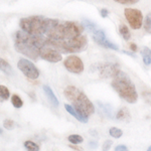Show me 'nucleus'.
Listing matches in <instances>:
<instances>
[{"instance_id": "f257e3e1", "label": "nucleus", "mask_w": 151, "mask_h": 151, "mask_svg": "<svg viewBox=\"0 0 151 151\" xmlns=\"http://www.w3.org/2000/svg\"><path fill=\"white\" fill-rule=\"evenodd\" d=\"M14 47L16 52L22 53L31 60H36L40 57V50L47 45V37L45 35H30L21 29L13 35Z\"/></svg>"}, {"instance_id": "f03ea898", "label": "nucleus", "mask_w": 151, "mask_h": 151, "mask_svg": "<svg viewBox=\"0 0 151 151\" xmlns=\"http://www.w3.org/2000/svg\"><path fill=\"white\" fill-rule=\"evenodd\" d=\"M85 27L83 24L76 21H64L60 19L50 18V24L45 32V36L55 40H69L81 35Z\"/></svg>"}, {"instance_id": "7ed1b4c3", "label": "nucleus", "mask_w": 151, "mask_h": 151, "mask_svg": "<svg viewBox=\"0 0 151 151\" xmlns=\"http://www.w3.org/2000/svg\"><path fill=\"white\" fill-rule=\"evenodd\" d=\"M112 87L122 99L129 104H135L138 100V94L135 85L125 73L119 72L112 81Z\"/></svg>"}, {"instance_id": "20e7f679", "label": "nucleus", "mask_w": 151, "mask_h": 151, "mask_svg": "<svg viewBox=\"0 0 151 151\" xmlns=\"http://www.w3.org/2000/svg\"><path fill=\"white\" fill-rule=\"evenodd\" d=\"M64 95L73 106L84 116L90 117L94 114V105L81 90L77 89L74 86H69L65 89Z\"/></svg>"}, {"instance_id": "39448f33", "label": "nucleus", "mask_w": 151, "mask_h": 151, "mask_svg": "<svg viewBox=\"0 0 151 151\" xmlns=\"http://www.w3.org/2000/svg\"><path fill=\"white\" fill-rule=\"evenodd\" d=\"M47 43L63 52H82L88 47V38L86 35H79L69 40H55L47 37Z\"/></svg>"}, {"instance_id": "423d86ee", "label": "nucleus", "mask_w": 151, "mask_h": 151, "mask_svg": "<svg viewBox=\"0 0 151 151\" xmlns=\"http://www.w3.org/2000/svg\"><path fill=\"white\" fill-rule=\"evenodd\" d=\"M50 18L45 16H29L21 18L19 21V26L22 30L30 35H45L50 24Z\"/></svg>"}, {"instance_id": "0eeeda50", "label": "nucleus", "mask_w": 151, "mask_h": 151, "mask_svg": "<svg viewBox=\"0 0 151 151\" xmlns=\"http://www.w3.org/2000/svg\"><path fill=\"white\" fill-rule=\"evenodd\" d=\"M124 15H125L127 21L133 29L141 28L143 23V15L140 10L132 8H126L124 10Z\"/></svg>"}, {"instance_id": "6e6552de", "label": "nucleus", "mask_w": 151, "mask_h": 151, "mask_svg": "<svg viewBox=\"0 0 151 151\" xmlns=\"http://www.w3.org/2000/svg\"><path fill=\"white\" fill-rule=\"evenodd\" d=\"M17 67L23 73V75L30 80H36L40 76V72L35 65L26 58H20L17 63Z\"/></svg>"}, {"instance_id": "1a4fd4ad", "label": "nucleus", "mask_w": 151, "mask_h": 151, "mask_svg": "<svg viewBox=\"0 0 151 151\" xmlns=\"http://www.w3.org/2000/svg\"><path fill=\"white\" fill-rule=\"evenodd\" d=\"M40 57L50 63H58L62 60V53H60V52H58L55 47L48 45L47 41V45L40 50Z\"/></svg>"}, {"instance_id": "9d476101", "label": "nucleus", "mask_w": 151, "mask_h": 151, "mask_svg": "<svg viewBox=\"0 0 151 151\" xmlns=\"http://www.w3.org/2000/svg\"><path fill=\"white\" fill-rule=\"evenodd\" d=\"M64 65L69 72L73 74H81L84 70V64L82 60L77 55H70L65 60Z\"/></svg>"}, {"instance_id": "9b49d317", "label": "nucleus", "mask_w": 151, "mask_h": 151, "mask_svg": "<svg viewBox=\"0 0 151 151\" xmlns=\"http://www.w3.org/2000/svg\"><path fill=\"white\" fill-rule=\"evenodd\" d=\"M93 38L95 40V42L97 45H101L105 48H109V50H119L118 45H116L115 43L111 42L109 40H107L106 35H105V31L102 29H97L96 32L93 33Z\"/></svg>"}, {"instance_id": "f8f14e48", "label": "nucleus", "mask_w": 151, "mask_h": 151, "mask_svg": "<svg viewBox=\"0 0 151 151\" xmlns=\"http://www.w3.org/2000/svg\"><path fill=\"white\" fill-rule=\"evenodd\" d=\"M97 69L99 70L101 78H114L120 72L119 65L116 64H112V63L101 64L99 67H97Z\"/></svg>"}, {"instance_id": "ddd939ff", "label": "nucleus", "mask_w": 151, "mask_h": 151, "mask_svg": "<svg viewBox=\"0 0 151 151\" xmlns=\"http://www.w3.org/2000/svg\"><path fill=\"white\" fill-rule=\"evenodd\" d=\"M65 109L67 110V112H69L73 117H75L77 120H79L80 122H82V123H87L88 122V118H89V117H86V116L83 115V114H81L74 106H70V105H69V104H65Z\"/></svg>"}, {"instance_id": "4468645a", "label": "nucleus", "mask_w": 151, "mask_h": 151, "mask_svg": "<svg viewBox=\"0 0 151 151\" xmlns=\"http://www.w3.org/2000/svg\"><path fill=\"white\" fill-rule=\"evenodd\" d=\"M116 119L119 121H123V122H129V121L131 120L130 112H129V110L127 108L123 107V108H121L120 110L117 112Z\"/></svg>"}, {"instance_id": "2eb2a0df", "label": "nucleus", "mask_w": 151, "mask_h": 151, "mask_svg": "<svg viewBox=\"0 0 151 151\" xmlns=\"http://www.w3.org/2000/svg\"><path fill=\"white\" fill-rule=\"evenodd\" d=\"M43 91H45V94L47 95L48 101L52 104V106L53 107H58V100L57 97H55V95L53 94L52 90L50 89L48 86H47V85H45V86H43Z\"/></svg>"}, {"instance_id": "dca6fc26", "label": "nucleus", "mask_w": 151, "mask_h": 151, "mask_svg": "<svg viewBox=\"0 0 151 151\" xmlns=\"http://www.w3.org/2000/svg\"><path fill=\"white\" fill-rule=\"evenodd\" d=\"M0 68H1V70L4 73V74H6L8 76H11L13 74V70L11 69L10 65H9L6 60H4V58H1V60H0Z\"/></svg>"}, {"instance_id": "f3484780", "label": "nucleus", "mask_w": 151, "mask_h": 151, "mask_svg": "<svg viewBox=\"0 0 151 151\" xmlns=\"http://www.w3.org/2000/svg\"><path fill=\"white\" fill-rule=\"evenodd\" d=\"M119 33H120L121 36H122V37L125 40H130L131 33H130V31H129L128 27L125 25V24H121V25L119 26Z\"/></svg>"}, {"instance_id": "a211bd4d", "label": "nucleus", "mask_w": 151, "mask_h": 151, "mask_svg": "<svg viewBox=\"0 0 151 151\" xmlns=\"http://www.w3.org/2000/svg\"><path fill=\"white\" fill-rule=\"evenodd\" d=\"M82 24H83V26L85 27V29H87V30L90 31V32L94 33V32H96V31H97L96 24L93 23L92 21L88 20V19H84V20L82 21Z\"/></svg>"}, {"instance_id": "6ab92c4d", "label": "nucleus", "mask_w": 151, "mask_h": 151, "mask_svg": "<svg viewBox=\"0 0 151 151\" xmlns=\"http://www.w3.org/2000/svg\"><path fill=\"white\" fill-rule=\"evenodd\" d=\"M68 139L72 144H80V143H82L84 139H83V137L81 135H77V134H74V135H70L69 137H68Z\"/></svg>"}, {"instance_id": "aec40b11", "label": "nucleus", "mask_w": 151, "mask_h": 151, "mask_svg": "<svg viewBox=\"0 0 151 151\" xmlns=\"http://www.w3.org/2000/svg\"><path fill=\"white\" fill-rule=\"evenodd\" d=\"M11 103L15 108H21L23 105L22 100H21L20 97L17 96V95H13V96L11 97Z\"/></svg>"}, {"instance_id": "412c9836", "label": "nucleus", "mask_w": 151, "mask_h": 151, "mask_svg": "<svg viewBox=\"0 0 151 151\" xmlns=\"http://www.w3.org/2000/svg\"><path fill=\"white\" fill-rule=\"evenodd\" d=\"M23 145H24V147H25V149H27V150H30V151L40 150V146L37 144H35V142H32V141H25Z\"/></svg>"}, {"instance_id": "4be33fe9", "label": "nucleus", "mask_w": 151, "mask_h": 151, "mask_svg": "<svg viewBox=\"0 0 151 151\" xmlns=\"http://www.w3.org/2000/svg\"><path fill=\"white\" fill-rule=\"evenodd\" d=\"M9 96H10V94H9V91L8 89L3 86V85H1L0 86V98H1V101H5V100H7L9 98Z\"/></svg>"}, {"instance_id": "5701e85b", "label": "nucleus", "mask_w": 151, "mask_h": 151, "mask_svg": "<svg viewBox=\"0 0 151 151\" xmlns=\"http://www.w3.org/2000/svg\"><path fill=\"white\" fill-rule=\"evenodd\" d=\"M144 29L146 32L151 35V12L146 15V17L144 19Z\"/></svg>"}, {"instance_id": "b1692460", "label": "nucleus", "mask_w": 151, "mask_h": 151, "mask_svg": "<svg viewBox=\"0 0 151 151\" xmlns=\"http://www.w3.org/2000/svg\"><path fill=\"white\" fill-rule=\"evenodd\" d=\"M109 133H110V135L112 136L113 138H120L121 136H122V130L119 128H116V127H113L110 129V131H109Z\"/></svg>"}, {"instance_id": "393cba45", "label": "nucleus", "mask_w": 151, "mask_h": 151, "mask_svg": "<svg viewBox=\"0 0 151 151\" xmlns=\"http://www.w3.org/2000/svg\"><path fill=\"white\" fill-rule=\"evenodd\" d=\"M3 126H4V128L7 129V130H12V129L14 128V122L12 120L6 119V120H4V122H3Z\"/></svg>"}, {"instance_id": "a878e982", "label": "nucleus", "mask_w": 151, "mask_h": 151, "mask_svg": "<svg viewBox=\"0 0 151 151\" xmlns=\"http://www.w3.org/2000/svg\"><path fill=\"white\" fill-rule=\"evenodd\" d=\"M142 97L146 103L151 105V91H144L142 93Z\"/></svg>"}, {"instance_id": "bb28decb", "label": "nucleus", "mask_w": 151, "mask_h": 151, "mask_svg": "<svg viewBox=\"0 0 151 151\" xmlns=\"http://www.w3.org/2000/svg\"><path fill=\"white\" fill-rule=\"evenodd\" d=\"M141 55H142V57H143V63L146 65H151V57L149 55H147L146 52H144L142 50L141 52Z\"/></svg>"}, {"instance_id": "cd10ccee", "label": "nucleus", "mask_w": 151, "mask_h": 151, "mask_svg": "<svg viewBox=\"0 0 151 151\" xmlns=\"http://www.w3.org/2000/svg\"><path fill=\"white\" fill-rule=\"evenodd\" d=\"M115 2H118L120 4H125V5H130V4H135L139 2V0H114Z\"/></svg>"}, {"instance_id": "c85d7f7f", "label": "nucleus", "mask_w": 151, "mask_h": 151, "mask_svg": "<svg viewBox=\"0 0 151 151\" xmlns=\"http://www.w3.org/2000/svg\"><path fill=\"white\" fill-rule=\"evenodd\" d=\"M112 144H113V141H111V140L105 141L104 144H103V150H104V151L109 150V149H110V147H111V145H112Z\"/></svg>"}, {"instance_id": "c756f323", "label": "nucleus", "mask_w": 151, "mask_h": 151, "mask_svg": "<svg viewBox=\"0 0 151 151\" xmlns=\"http://www.w3.org/2000/svg\"><path fill=\"white\" fill-rule=\"evenodd\" d=\"M100 14H101V16L103 18H106L107 16L109 15V11L107 10V9H105V8L104 9H101V10H100Z\"/></svg>"}, {"instance_id": "7c9ffc66", "label": "nucleus", "mask_w": 151, "mask_h": 151, "mask_svg": "<svg viewBox=\"0 0 151 151\" xmlns=\"http://www.w3.org/2000/svg\"><path fill=\"white\" fill-rule=\"evenodd\" d=\"M128 148L125 145H118L115 147V151H127Z\"/></svg>"}, {"instance_id": "2f4dec72", "label": "nucleus", "mask_w": 151, "mask_h": 151, "mask_svg": "<svg viewBox=\"0 0 151 151\" xmlns=\"http://www.w3.org/2000/svg\"><path fill=\"white\" fill-rule=\"evenodd\" d=\"M129 47H130L131 52H137V50H138V47H137V45H136L135 43H130Z\"/></svg>"}, {"instance_id": "473e14b6", "label": "nucleus", "mask_w": 151, "mask_h": 151, "mask_svg": "<svg viewBox=\"0 0 151 151\" xmlns=\"http://www.w3.org/2000/svg\"><path fill=\"white\" fill-rule=\"evenodd\" d=\"M122 52H123V53H126V55H130V57H132V58H136V55H134L133 52H125V50H122Z\"/></svg>"}, {"instance_id": "72a5a7b5", "label": "nucleus", "mask_w": 151, "mask_h": 151, "mask_svg": "<svg viewBox=\"0 0 151 151\" xmlns=\"http://www.w3.org/2000/svg\"><path fill=\"white\" fill-rule=\"evenodd\" d=\"M143 52H146L147 55H149L150 57H151V50H149L148 47H144V48H143Z\"/></svg>"}, {"instance_id": "f704fd0d", "label": "nucleus", "mask_w": 151, "mask_h": 151, "mask_svg": "<svg viewBox=\"0 0 151 151\" xmlns=\"http://www.w3.org/2000/svg\"><path fill=\"white\" fill-rule=\"evenodd\" d=\"M69 147H70V148H72V149H75V150H80V151L82 150V148H79V147H75V146H73V145L69 146Z\"/></svg>"}, {"instance_id": "c9c22d12", "label": "nucleus", "mask_w": 151, "mask_h": 151, "mask_svg": "<svg viewBox=\"0 0 151 151\" xmlns=\"http://www.w3.org/2000/svg\"><path fill=\"white\" fill-rule=\"evenodd\" d=\"M89 144L91 146H97V143H95V142H90Z\"/></svg>"}, {"instance_id": "e433bc0d", "label": "nucleus", "mask_w": 151, "mask_h": 151, "mask_svg": "<svg viewBox=\"0 0 151 151\" xmlns=\"http://www.w3.org/2000/svg\"><path fill=\"white\" fill-rule=\"evenodd\" d=\"M147 150H148V151H151V146H149V147L147 148Z\"/></svg>"}]
</instances>
